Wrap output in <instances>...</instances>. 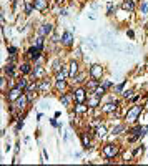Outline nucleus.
<instances>
[{
	"instance_id": "nucleus-1",
	"label": "nucleus",
	"mask_w": 148,
	"mask_h": 166,
	"mask_svg": "<svg viewBox=\"0 0 148 166\" xmlns=\"http://www.w3.org/2000/svg\"><path fill=\"white\" fill-rule=\"evenodd\" d=\"M141 113V106H138V105H135V106H132L130 110H128V113H127V116H125V120L128 121V123H135V121L138 120V115Z\"/></svg>"
},
{
	"instance_id": "nucleus-2",
	"label": "nucleus",
	"mask_w": 148,
	"mask_h": 166,
	"mask_svg": "<svg viewBox=\"0 0 148 166\" xmlns=\"http://www.w3.org/2000/svg\"><path fill=\"white\" fill-rule=\"evenodd\" d=\"M102 153H103L105 158H115L118 154V146L117 145H105Z\"/></svg>"
},
{
	"instance_id": "nucleus-3",
	"label": "nucleus",
	"mask_w": 148,
	"mask_h": 166,
	"mask_svg": "<svg viewBox=\"0 0 148 166\" xmlns=\"http://www.w3.org/2000/svg\"><path fill=\"white\" fill-rule=\"evenodd\" d=\"M102 75H103V67L102 65H93L90 68V76L95 78V80H100Z\"/></svg>"
},
{
	"instance_id": "nucleus-4",
	"label": "nucleus",
	"mask_w": 148,
	"mask_h": 166,
	"mask_svg": "<svg viewBox=\"0 0 148 166\" xmlns=\"http://www.w3.org/2000/svg\"><path fill=\"white\" fill-rule=\"evenodd\" d=\"M73 100L77 101V103H83L85 100H87V91H85L83 88H78L73 91Z\"/></svg>"
},
{
	"instance_id": "nucleus-5",
	"label": "nucleus",
	"mask_w": 148,
	"mask_h": 166,
	"mask_svg": "<svg viewBox=\"0 0 148 166\" xmlns=\"http://www.w3.org/2000/svg\"><path fill=\"white\" fill-rule=\"evenodd\" d=\"M22 95H23V93H22V90H20V88H17V86H13V88L8 91V101H17Z\"/></svg>"
},
{
	"instance_id": "nucleus-6",
	"label": "nucleus",
	"mask_w": 148,
	"mask_h": 166,
	"mask_svg": "<svg viewBox=\"0 0 148 166\" xmlns=\"http://www.w3.org/2000/svg\"><path fill=\"white\" fill-rule=\"evenodd\" d=\"M32 75H33V78H35V80H42V78L45 76V68L40 67V65H37V67L32 70Z\"/></svg>"
},
{
	"instance_id": "nucleus-7",
	"label": "nucleus",
	"mask_w": 148,
	"mask_h": 166,
	"mask_svg": "<svg viewBox=\"0 0 148 166\" xmlns=\"http://www.w3.org/2000/svg\"><path fill=\"white\" fill-rule=\"evenodd\" d=\"M52 32H53V25H52V23H44V25L40 27V35L42 37H49Z\"/></svg>"
},
{
	"instance_id": "nucleus-8",
	"label": "nucleus",
	"mask_w": 148,
	"mask_h": 166,
	"mask_svg": "<svg viewBox=\"0 0 148 166\" xmlns=\"http://www.w3.org/2000/svg\"><path fill=\"white\" fill-rule=\"evenodd\" d=\"M33 7H35L37 10L44 12V10H47V7H49V0H33Z\"/></svg>"
},
{
	"instance_id": "nucleus-9",
	"label": "nucleus",
	"mask_w": 148,
	"mask_h": 166,
	"mask_svg": "<svg viewBox=\"0 0 148 166\" xmlns=\"http://www.w3.org/2000/svg\"><path fill=\"white\" fill-rule=\"evenodd\" d=\"M118 105H120L118 101H115V103H113V101H110V103H107V105L103 106V111H105V113H112V111H115L118 108Z\"/></svg>"
},
{
	"instance_id": "nucleus-10",
	"label": "nucleus",
	"mask_w": 148,
	"mask_h": 166,
	"mask_svg": "<svg viewBox=\"0 0 148 166\" xmlns=\"http://www.w3.org/2000/svg\"><path fill=\"white\" fill-rule=\"evenodd\" d=\"M40 48H37V47H32L30 50H28V57L32 58V60H39V57H40Z\"/></svg>"
},
{
	"instance_id": "nucleus-11",
	"label": "nucleus",
	"mask_w": 148,
	"mask_h": 166,
	"mask_svg": "<svg viewBox=\"0 0 148 166\" xmlns=\"http://www.w3.org/2000/svg\"><path fill=\"white\" fill-rule=\"evenodd\" d=\"M98 86H100V80H95V78L87 83V90H88V91H95Z\"/></svg>"
},
{
	"instance_id": "nucleus-12",
	"label": "nucleus",
	"mask_w": 148,
	"mask_h": 166,
	"mask_svg": "<svg viewBox=\"0 0 148 166\" xmlns=\"http://www.w3.org/2000/svg\"><path fill=\"white\" fill-rule=\"evenodd\" d=\"M68 67H70V70H68V75L75 78V75H77V73H78V63H77V62H72Z\"/></svg>"
},
{
	"instance_id": "nucleus-13",
	"label": "nucleus",
	"mask_w": 148,
	"mask_h": 166,
	"mask_svg": "<svg viewBox=\"0 0 148 166\" xmlns=\"http://www.w3.org/2000/svg\"><path fill=\"white\" fill-rule=\"evenodd\" d=\"M62 42H63V45H72V42H73V35H72L70 32H65L63 37H62Z\"/></svg>"
},
{
	"instance_id": "nucleus-14",
	"label": "nucleus",
	"mask_w": 148,
	"mask_h": 166,
	"mask_svg": "<svg viewBox=\"0 0 148 166\" xmlns=\"http://www.w3.org/2000/svg\"><path fill=\"white\" fill-rule=\"evenodd\" d=\"M122 8H123V10L132 12L133 8H135V2H133V0H125V2L122 3Z\"/></svg>"
},
{
	"instance_id": "nucleus-15",
	"label": "nucleus",
	"mask_w": 148,
	"mask_h": 166,
	"mask_svg": "<svg viewBox=\"0 0 148 166\" xmlns=\"http://www.w3.org/2000/svg\"><path fill=\"white\" fill-rule=\"evenodd\" d=\"M28 103V100H27V96H25V93H23L20 98L17 100V108H20V110H23L25 108V105Z\"/></svg>"
},
{
	"instance_id": "nucleus-16",
	"label": "nucleus",
	"mask_w": 148,
	"mask_h": 166,
	"mask_svg": "<svg viewBox=\"0 0 148 166\" xmlns=\"http://www.w3.org/2000/svg\"><path fill=\"white\" fill-rule=\"evenodd\" d=\"M15 86H17V88H20V90H23V91H25V90H27V86H28V80H27V78H23V76H22L20 80L17 81V85H15Z\"/></svg>"
},
{
	"instance_id": "nucleus-17",
	"label": "nucleus",
	"mask_w": 148,
	"mask_h": 166,
	"mask_svg": "<svg viewBox=\"0 0 148 166\" xmlns=\"http://www.w3.org/2000/svg\"><path fill=\"white\" fill-rule=\"evenodd\" d=\"M98 105H100V96L95 95V96H92V98L88 100V106H90V108H95V106H98Z\"/></svg>"
},
{
	"instance_id": "nucleus-18",
	"label": "nucleus",
	"mask_w": 148,
	"mask_h": 166,
	"mask_svg": "<svg viewBox=\"0 0 148 166\" xmlns=\"http://www.w3.org/2000/svg\"><path fill=\"white\" fill-rule=\"evenodd\" d=\"M33 68L30 67V63H22L20 65V71L23 73V75H27V73H32Z\"/></svg>"
},
{
	"instance_id": "nucleus-19",
	"label": "nucleus",
	"mask_w": 148,
	"mask_h": 166,
	"mask_svg": "<svg viewBox=\"0 0 148 166\" xmlns=\"http://www.w3.org/2000/svg\"><path fill=\"white\" fill-rule=\"evenodd\" d=\"M87 110H88V106H85L83 103H77V106H75V113H78V115L85 113Z\"/></svg>"
},
{
	"instance_id": "nucleus-20",
	"label": "nucleus",
	"mask_w": 148,
	"mask_h": 166,
	"mask_svg": "<svg viewBox=\"0 0 148 166\" xmlns=\"http://www.w3.org/2000/svg\"><path fill=\"white\" fill-rule=\"evenodd\" d=\"M39 90H40V91H47V90H50V81H49V80H44V81H42L40 85H39Z\"/></svg>"
},
{
	"instance_id": "nucleus-21",
	"label": "nucleus",
	"mask_w": 148,
	"mask_h": 166,
	"mask_svg": "<svg viewBox=\"0 0 148 166\" xmlns=\"http://www.w3.org/2000/svg\"><path fill=\"white\" fill-rule=\"evenodd\" d=\"M97 136L98 138H105V136H107V128H105V126H98L97 128Z\"/></svg>"
},
{
	"instance_id": "nucleus-22",
	"label": "nucleus",
	"mask_w": 148,
	"mask_h": 166,
	"mask_svg": "<svg viewBox=\"0 0 148 166\" xmlns=\"http://www.w3.org/2000/svg\"><path fill=\"white\" fill-rule=\"evenodd\" d=\"M105 91H107V88H103V86H102V85H100V86H98V88H97V90H95V91H93V95H97V96H100V98H102V96L105 95Z\"/></svg>"
},
{
	"instance_id": "nucleus-23",
	"label": "nucleus",
	"mask_w": 148,
	"mask_h": 166,
	"mask_svg": "<svg viewBox=\"0 0 148 166\" xmlns=\"http://www.w3.org/2000/svg\"><path fill=\"white\" fill-rule=\"evenodd\" d=\"M70 98H73V93H72V96H70V95H62V103H63L65 106H68Z\"/></svg>"
},
{
	"instance_id": "nucleus-24",
	"label": "nucleus",
	"mask_w": 148,
	"mask_h": 166,
	"mask_svg": "<svg viewBox=\"0 0 148 166\" xmlns=\"http://www.w3.org/2000/svg\"><path fill=\"white\" fill-rule=\"evenodd\" d=\"M35 47L37 48H40V50H42V48H44V37H39V38H35Z\"/></svg>"
},
{
	"instance_id": "nucleus-25",
	"label": "nucleus",
	"mask_w": 148,
	"mask_h": 166,
	"mask_svg": "<svg viewBox=\"0 0 148 166\" xmlns=\"http://www.w3.org/2000/svg\"><path fill=\"white\" fill-rule=\"evenodd\" d=\"M122 131H125V126H123V125H118L117 128H113V130H112V133H113V135H120Z\"/></svg>"
},
{
	"instance_id": "nucleus-26",
	"label": "nucleus",
	"mask_w": 148,
	"mask_h": 166,
	"mask_svg": "<svg viewBox=\"0 0 148 166\" xmlns=\"http://www.w3.org/2000/svg\"><path fill=\"white\" fill-rule=\"evenodd\" d=\"M3 70H5V73H7V75H13V65H12V63H8V65H5V68H3Z\"/></svg>"
},
{
	"instance_id": "nucleus-27",
	"label": "nucleus",
	"mask_w": 148,
	"mask_h": 166,
	"mask_svg": "<svg viewBox=\"0 0 148 166\" xmlns=\"http://www.w3.org/2000/svg\"><path fill=\"white\" fill-rule=\"evenodd\" d=\"M82 141H83V146H85V148H90V140L87 138V135H82Z\"/></svg>"
},
{
	"instance_id": "nucleus-28",
	"label": "nucleus",
	"mask_w": 148,
	"mask_h": 166,
	"mask_svg": "<svg viewBox=\"0 0 148 166\" xmlns=\"http://www.w3.org/2000/svg\"><path fill=\"white\" fill-rule=\"evenodd\" d=\"M33 8H35V7H33V3H28V2H27V5H25V13H27V15H28V13H32Z\"/></svg>"
},
{
	"instance_id": "nucleus-29",
	"label": "nucleus",
	"mask_w": 148,
	"mask_h": 166,
	"mask_svg": "<svg viewBox=\"0 0 148 166\" xmlns=\"http://www.w3.org/2000/svg\"><path fill=\"white\" fill-rule=\"evenodd\" d=\"M8 53H10V57H12V60H13L15 55H17V48L15 47H8Z\"/></svg>"
},
{
	"instance_id": "nucleus-30",
	"label": "nucleus",
	"mask_w": 148,
	"mask_h": 166,
	"mask_svg": "<svg viewBox=\"0 0 148 166\" xmlns=\"http://www.w3.org/2000/svg\"><path fill=\"white\" fill-rule=\"evenodd\" d=\"M100 85H102L103 88H110V86H112V81H108V80H103V81H100Z\"/></svg>"
},
{
	"instance_id": "nucleus-31",
	"label": "nucleus",
	"mask_w": 148,
	"mask_h": 166,
	"mask_svg": "<svg viewBox=\"0 0 148 166\" xmlns=\"http://www.w3.org/2000/svg\"><path fill=\"white\" fill-rule=\"evenodd\" d=\"M53 71H57V73L60 71V62H58V60L53 62Z\"/></svg>"
},
{
	"instance_id": "nucleus-32",
	"label": "nucleus",
	"mask_w": 148,
	"mask_h": 166,
	"mask_svg": "<svg viewBox=\"0 0 148 166\" xmlns=\"http://www.w3.org/2000/svg\"><path fill=\"white\" fill-rule=\"evenodd\" d=\"M65 86H67V83H65V81H57V88H58L60 91H62V90H63V88H65Z\"/></svg>"
},
{
	"instance_id": "nucleus-33",
	"label": "nucleus",
	"mask_w": 148,
	"mask_h": 166,
	"mask_svg": "<svg viewBox=\"0 0 148 166\" xmlns=\"http://www.w3.org/2000/svg\"><path fill=\"white\" fill-rule=\"evenodd\" d=\"M113 8H115V5H113V3H108V10H107L108 15H112V13H113Z\"/></svg>"
},
{
	"instance_id": "nucleus-34",
	"label": "nucleus",
	"mask_w": 148,
	"mask_h": 166,
	"mask_svg": "<svg viewBox=\"0 0 148 166\" xmlns=\"http://www.w3.org/2000/svg\"><path fill=\"white\" fill-rule=\"evenodd\" d=\"M141 12H143V13H146V12H148V3H146V2H145V3H141Z\"/></svg>"
},
{
	"instance_id": "nucleus-35",
	"label": "nucleus",
	"mask_w": 148,
	"mask_h": 166,
	"mask_svg": "<svg viewBox=\"0 0 148 166\" xmlns=\"http://www.w3.org/2000/svg\"><path fill=\"white\" fill-rule=\"evenodd\" d=\"M132 93H133L132 90H127V91H123V96H125V98H130V96H132Z\"/></svg>"
},
{
	"instance_id": "nucleus-36",
	"label": "nucleus",
	"mask_w": 148,
	"mask_h": 166,
	"mask_svg": "<svg viewBox=\"0 0 148 166\" xmlns=\"http://www.w3.org/2000/svg\"><path fill=\"white\" fill-rule=\"evenodd\" d=\"M75 81H77V83H82V81H83V75H78V76H75Z\"/></svg>"
},
{
	"instance_id": "nucleus-37",
	"label": "nucleus",
	"mask_w": 148,
	"mask_h": 166,
	"mask_svg": "<svg viewBox=\"0 0 148 166\" xmlns=\"http://www.w3.org/2000/svg\"><path fill=\"white\" fill-rule=\"evenodd\" d=\"M22 126H23V121H22V120H18V123H17V130H20Z\"/></svg>"
},
{
	"instance_id": "nucleus-38",
	"label": "nucleus",
	"mask_w": 148,
	"mask_h": 166,
	"mask_svg": "<svg viewBox=\"0 0 148 166\" xmlns=\"http://www.w3.org/2000/svg\"><path fill=\"white\" fill-rule=\"evenodd\" d=\"M55 2H57V3H63L65 0H55Z\"/></svg>"
}]
</instances>
